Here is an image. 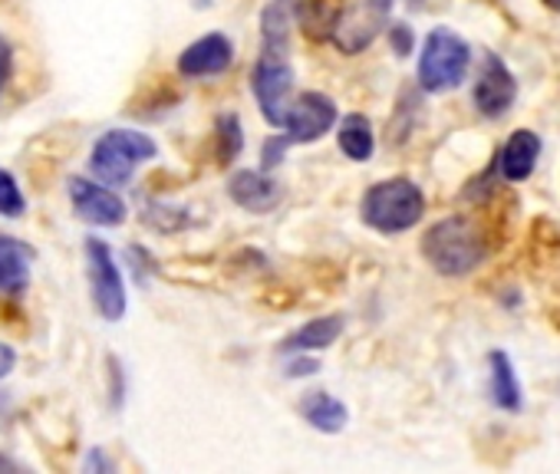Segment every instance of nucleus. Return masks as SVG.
Here are the masks:
<instances>
[{
    "mask_svg": "<svg viewBox=\"0 0 560 474\" xmlns=\"http://www.w3.org/2000/svg\"><path fill=\"white\" fill-rule=\"evenodd\" d=\"M422 254L442 277H468L488 258V237L481 224L468 214H452L435 221L422 237Z\"/></svg>",
    "mask_w": 560,
    "mask_h": 474,
    "instance_id": "f257e3e1",
    "label": "nucleus"
},
{
    "mask_svg": "<svg viewBox=\"0 0 560 474\" xmlns=\"http://www.w3.org/2000/svg\"><path fill=\"white\" fill-rule=\"evenodd\" d=\"M363 224L380 234L412 230L425 214V194L412 178H386L376 181L360 201Z\"/></svg>",
    "mask_w": 560,
    "mask_h": 474,
    "instance_id": "f03ea898",
    "label": "nucleus"
},
{
    "mask_svg": "<svg viewBox=\"0 0 560 474\" xmlns=\"http://www.w3.org/2000/svg\"><path fill=\"white\" fill-rule=\"evenodd\" d=\"M159 155L155 139L136 129H109L90 152V171L106 185H129L136 168Z\"/></svg>",
    "mask_w": 560,
    "mask_h": 474,
    "instance_id": "7ed1b4c3",
    "label": "nucleus"
},
{
    "mask_svg": "<svg viewBox=\"0 0 560 474\" xmlns=\"http://www.w3.org/2000/svg\"><path fill=\"white\" fill-rule=\"evenodd\" d=\"M471 67V47L448 27H435L419 54V86L425 93L458 90Z\"/></svg>",
    "mask_w": 560,
    "mask_h": 474,
    "instance_id": "20e7f679",
    "label": "nucleus"
},
{
    "mask_svg": "<svg viewBox=\"0 0 560 474\" xmlns=\"http://www.w3.org/2000/svg\"><path fill=\"white\" fill-rule=\"evenodd\" d=\"M83 251H86V277H90L93 304L106 323H119L126 317V307H129L122 271H119L109 245L100 241V237H86Z\"/></svg>",
    "mask_w": 560,
    "mask_h": 474,
    "instance_id": "39448f33",
    "label": "nucleus"
},
{
    "mask_svg": "<svg viewBox=\"0 0 560 474\" xmlns=\"http://www.w3.org/2000/svg\"><path fill=\"white\" fill-rule=\"evenodd\" d=\"M250 90L257 96L264 119L273 129H284L291 109V90H294V70L288 54H260V60L250 70Z\"/></svg>",
    "mask_w": 560,
    "mask_h": 474,
    "instance_id": "423d86ee",
    "label": "nucleus"
},
{
    "mask_svg": "<svg viewBox=\"0 0 560 474\" xmlns=\"http://www.w3.org/2000/svg\"><path fill=\"white\" fill-rule=\"evenodd\" d=\"M67 188H70V201H73L77 217L93 224V227H119L129 214L126 201L113 188H106V181L96 185L90 178L73 175Z\"/></svg>",
    "mask_w": 560,
    "mask_h": 474,
    "instance_id": "0eeeda50",
    "label": "nucleus"
},
{
    "mask_svg": "<svg viewBox=\"0 0 560 474\" xmlns=\"http://www.w3.org/2000/svg\"><path fill=\"white\" fill-rule=\"evenodd\" d=\"M334 122H337V103L327 93L311 90V93H301L298 99H291L284 129H288L291 142L307 145V142L324 139L334 129Z\"/></svg>",
    "mask_w": 560,
    "mask_h": 474,
    "instance_id": "6e6552de",
    "label": "nucleus"
},
{
    "mask_svg": "<svg viewBox=\"0 0 560 474\" xmlns=\"http://www.w3.org/2000/svg\"><path fill=\"white\" fill-rule=\"evenodd\" d=\"M389 0H363L360 8L353 11H343L337 31H334V40L343 54H363L376 37L380 31L386 27V17H389Z\"/></svg>",
    "mask_w": 560,
    "mask_h": 474,
    "instance_id": "1a4fd4ad",
    "label": "nucleus"
},
{
    "mask_svg": "<svg viewBox=\"0 0 560 474\" xmlns=\"http://www.w3.org/2000/svg\"><path fill=\"white\" fill-rule=\"evenodd\" d=\"M471 99H475V109L481 116H488V119H498V116H504L514 106V99H517V80L504 67V60H498L494 54L485 57Z\"/></svg>",
    "mask_w": 560,
    "mask_h": 474,
    "instance_id": "9d476101",
    "label": "nucleus"
},
{
    "mask_svg": "<svg viewBox=\"0 0 560 474\" xmlns=\"http://www.w3.org/2000/svg\"><path fill=\"white\" fill-rule=\"evenodd\" d=\"M234 63V44L224 34H205L201 40L188 44L178 57V73L188 80L221 76Z\"/></svg>",
    "mask_w": 560,
    "mask_h": 474,
    "instance_id": "9b49d317",
    "label": "nucleus"
},
{
    "mask_svg": "<svg viewBox=\"0 0 560 474\" xmlns=\"http://www.w3.org/2000/svg\"><path fill=\"white\" fill-rule=\"evenodd\" d=\"M34 248L11 234H0V294L21 297L31 287Z\"/></svg>",
    "mask_w": 560,
    "mask_h": 474,
    "instance_id": "f8f14e48",
    "label": "nucleus"
},
{
    "mask_svg": "<svg viewBox=\"0 0 560 474\" xmlns=\"http://www.w3.org/2000/svg\"><path fill=\"white\" fill-rule=\"evenodd\" d=\"M228 194L234 204H241L244 211H254V214H267L280 201V188L273 185V178L264 171H250V168H241L231 175Z\"/></svg>",
    "mask_w": 560,
    "mask_h": 474,
    "instance_id": "ddd939ff",
    "label": "nucleus"
},
{
    "mask_svg": "<svg viewBox=\"0 0 560 474\" xmlns=\"http://www.w3.org/2000/svg\"><path fill=\"white\" fill-rule=\"evenodd\" d=\"M537 158H540V135L530 129H517L511 132V139L498 155V171L504 181H524L537 168Z\"/></svg>",
    "mask_w": 560,
    "mask_h": 474,
    "instance_id": "4468645a",
    "label": "nucleus"
},
{
    "mask_svg": "<svg viewBox=\"0 0 560 474\" xmlns=\"http://www.w3.org/2000/svg\"><path fill=\"white\" fill-rule=\"evenodd\" d=\"M294 17H298V0H270L264 8V14H260L264 54H288Z\"/></svg>",
    "mask_w": 560,
    "mask_h": 474,
    "instance_id": "2eb2a0df",
    "label": "nucleus"
},
{
    "mask_svg": "<svg viewBox=\"0 0 560 474\" xmlns=\"http://www.w3.org/2000/svg\"><path fill=\"white\" fill-rule=\"evenodd\" d=\"M298 408H301V418L324 435H337L350 422V408L330 392H307Z\"/></svg>",
    "mask_w": 560,
    "mask_h": 474,
    "instance_id": "dca6fc26",
    "label": "nucleus"
},
{
    "mask_svg": "<svg viewBox=\"0 0 560 474\" xmlns=\"http://www.w3.org/2000/svg\"><path fill=\"white\" fill-rule=\"evenodd\" d=\"M343 317L340 313H330V317H317L311 323H304L298 333H291L280 346V353H320V349H330L340 333H343Z\"/></svg>",
    "mask_w": 560,
    "mask_h": 474,
    "instance_id": "f3484780",
    "label": "nucleus"
},
{
    "mask_svg": "<svg viewBox=\"0 0 560 474\" xmlns=\"http://www.w3.org/2000/svg\"><path fill=\"white\" fill-rule=\"evenodd\" d=\"M488 376H491V402L504 412H521V405H524L521 382H517L514 363L504 349L488 353Z\"/></svg>",
    "mask_w": 560,
    "mask_h": 474,
    "instance_id": "a211bd4d",
    "label": "nucleus"
},
{
    "mask_svg": "<svg viewBox=\"0 0 560 474\" xmlns=\"http://www.w3.org/2000/svg\"><path fill=\"white\" fill-rule=\"evenodd\" d=\"M340 17H343V11L337 4H330V0H304V4H298V21L311 40L334 37Z\"/></svg>",
    "mask_w": 560,
    "mask_h": 474,
    "instance_id": "6ab92c4d",
    "label": "nucleus"
},
{
    "mask_svg": "<svg viewBox=\"0 0 560 474\" xmlns=\"http://www.w3.org/2000/svg\"><path fill=\"white\" fill-rule=\"evenodd\" d=\"M340 152L353 162H366L373 155V126L366 116H347L340 122Z\"/></svg>",
    "mask_w": 560,
    "mask_h": 474,
    "instance_id": "aec40b11",
    "label": "nucleus"
},
{
    "mask_svg": "<svg viewBox=\"0 0 560 474\" xmlns=\"http://www.w3.org/2000/svg\"><path fill=\"white\" fill-rule=\"evenodd\" d=\"M214 139H218V162L221 165H231L241 149H244V129H241V119L234 112H224L218 116L214 122Z\"/></svg>",
    "mask_w": 560,
    "mask_h": 474,
    "instance_id": "412c9836",
    "label": "nucleus"
},
{
    "mask_svg": "<svg viewBox=\"0 0 560 474\" xmlns=\"http://www.w3.org/2000/svg\"><path fill=\"white\" fill-rule=\"evenodd\" d=\"M27 214V198L11 171L0 168V217H24Z\"/></svg>",
    "mask_w": 560,
    "mask_h": 474,
    "instance_id": "4be33fe9",
    "label": "nucleus"
},
{
    "mask_svg": "<svg viewBox=\"0 0 560 474\" xmlns=\"http://www.w3.org/2000/svg\"><path fill=\"white\" fill-rule=\"evenodd\" d=\"M389 44H393L396 57H409V54H412V47H416V34H412V27H409V24H393V27H389Z\"/></svg>",
    "mask_w": 560,
    "mask_h": 474,
    "instance_id": "5701e85b",
    "label": "nucleus"
},
{
    "mask_svg": "<svg viewBox=\"0 0 560 474\" xmlns=\"http://www.w3.org/2000/svg\"><path fill=\"white\" fill-rule=\"evenodd\" d=\"M109 376H113V408H122L126 402V376L116 356H109Z\"/></svg>",
    "mask_w": 560,
    "mask_h": 474,
    "instance_id": "b1692460",
    "label": "nucleus"
},
{
    "mask_svg": "<svg viewBox=\"0 0 560 474\" xmlns=\"http://www.w3.org/2000/svg\"><path fill=\"white\" fill-rule=\"evenodd\" d=\"M288 145H294L288 135H284V139H267V142H264V152H260V155H264V168H273V165L280 162V155H284Z\"/></svg>",
    "mask_w": 560,
    "mask_h": 474,
    "instance_id": "393cba45",
    "label": "nucleus"
},
{
    "mask_svg": "<svg viewBox=\"0 0 560 474\" xmlns=\"http://www.w3.org/2000/svg\"><path fill=\"white\" fill-rule=\"evenodd\" d=\"M11 73H14V50L4 37H0V93H4V86L11 83Z\"/></svg>",
    "mask_w": 560,
    "mask_h": 474,
    "instance_id": "a878e982",
    "label": "nucleus"
},
{
    "mask_svg": "<svg viewBox=\"0 0 560 474\" xmlns=\"http://www.w3.org/2000/svg\"><path fill=\"white\" fill-rule=\"evenodd\" d=\"M317 369H320L317 359H298V353H294V359L288 363L284 376H288V379H301V376H314Z\"/></svg>",
    "mask_w": 560,
    "mask_h": 474,
    "instance_id": "bb28decb",
    "label": "nucleus"
},
{
    "mask_svg": "<svg viewBox=\"0 0 560 474\" xmlns=\"http://www.w3.org/2000/svg\"><path fill=\"white\" fill-rule=\"evenodd\" d=\"M83 467H86V471H113V461L103 454V448H93V451L86 454Z\"/></svg>",
    "mask_w": 560,
    "mask_h": 474,
    "instance_id": "cd10ccee",
    "label": "nucleus"
},
{
    "mask_svg": "<svg viewBox=\"0 0 560 474\" xmlns=\"http://www.w3.org/2000/svg\"><path fill=\"white\" fill-rule=\"evenodd\" d=\"M18 366V353L8 346V343H0V379H8Z\"/></svg>",
    "mask_w": 560,
    "mask_h": 474,
    "instance_id": "c85d7f7f",
    "label": "nucleus"
},
{
    "mask_svg": "<svg viewBox=\"0 0 560 474\" xmlns=\"http://www.w3.org/2000/svg\"><path fill=\"white\" fill-rule=\"evenodd\" d=\"M18 467H24V464H18L14 458H4V454H0V471H18Z\"/></svg>",
    "mask_w": 560,
    "mask_h": 474,
    "instance_id": "c756f323",
    "label": "nucleus"
},
{
    "mask_svg": "<svg viewBox=\"0 0 560 474\" xmlns=\"http://www.w3.org/2000/svg\"><path fill=\"white\" fill-rule=\"evenodd\" d=\"M544 4H547L550 11H557V14H560V0H544Z\"/></svg>",
    "mask_w": 560,
    "mask_h": 474,
    "instance_id": "7c9ffc66",
    "label": "nucleus"
},
{
    "mask_svg": "<svg viewBox=\"0 0 560 474\" xmlns=\"http://www.w3.org/2000/svg\"><path fill=\"white\" fill-rule=\"evenodd\" d=\"M389 4H393V0H389Z\"/></svg>",
    "mask_w": 560,
    "mask_h": 474,
    "instance_id": "2f4dec72",
    "label": "nucleus"
}]
</instances>
